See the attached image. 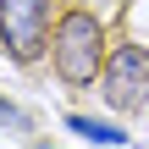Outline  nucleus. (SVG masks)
Segmentation results:
<instances>
[{
  "label": "nucleus",
  "instance_id": "nucleus-1",
  "mask_svg": "<svg viewBox=\"0 0 149 149\" xmlns=\"http://www.w3.org/2000/svg\"><path fill=\"white\" fill-rule=\"evenodd\" d=\"M50 61H55V77L66 88H88L100 72H105V28L94 11L72 6L61 22H55V39H50Z\"/></svg>",
  "mask_w": 149,
  "mask_h": 149
},
{
  "label": "nucleus",
  "instance_id": "nucleus-2",
  "mask_svg": "<svg viewBox=\"0 0 149 149\" xmlns=\"http://www.w3.org/2000/svg\"><path fill=\"white\" fill-rule=\"evenodd\" d=\"M100 94H105V105L111 111H122V116H138L149 105V50L144 44H122V50H111L105 55V72H100Z\"/></svg>",
  "mask_w": 149,
  "mask_h": 149
},
{
  "label": "nucleus",
  "instance_id": "nucleus-3",
  "mask_svg": "<svg viewBox=\"0 0 149 149\" xmlns=\"http://www.w3.org/2000/svg\"><path fill=\"white\" fill-rule=\"evenodd\" d=\"M0 44L11 61L33 66L50 44V0H0Z\"/></svg>",
  "mask_w": 149,
  "mask_h": 149
},
{
  "label": "nucleus",
  "instance_id": "nucleus-4",
  "mask_svg": "<svg viewBox=\"0 0 149 149\" xmlns=\"http://www.w3.org/2000/svg\"><path fill=\"white\" fill-rule=\"evenodd\" d=\"M72 127H77L83 138H100V144H122V133H116V127H105V122H88V116H72Z\"/></svg>",
  "mask_w": 149,
  "mask_h": 149
},
{
  "label": "nucleus",
  "instance_id": "nucleus-5",
  "mask_svg": "<svg viewBox=\"0 0 149 149\" xmlns=\"http://www.w3.org/2000/svg\"><path fill=\"white\" fill-rule=\"evenodd\" d=\"M0 127H11V133H33L28 111H22V105H11V100H0Z\"/></svg>",
  "mask_w": 149,
  "mask_h": 149
}]
</instances>
